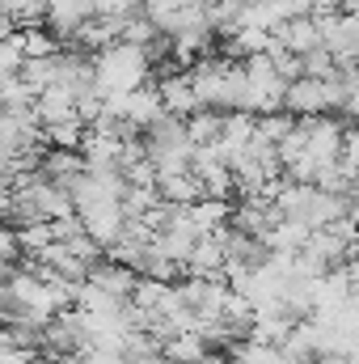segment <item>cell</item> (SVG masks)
<instances>
[{
	"instance_id": "1",
	"label": "cell",
	"mask_w": 359,
	"mask_h": 364,
	"mask_svg": "<svg viewBox=\"0 0 359 364\" xmlns=\"http://www.w3.org/2000/svg\"><path fill=\"white\" fill-rule=\"evenodd\" d=\"M186 77H190L194 97H199V110L245 114V68H241V60L207 55V60H199Z\"/></svg>"
},
{
	"instance_id": "2",
	"label": "cell",
	"mask_w": 359,
	"mask_h": 364,
	"mask_svg": "<svg viewBox=\"0 0 359 364\" xmlns=\"http://www.w3.org/2000/svg\"><path fill=\"white\" fill-rule=\"evenodd\" d=\"M140 149L148 157V166L157 170V178H174V174H190V157H194V144H190V132H186V119L174 114H157L144 132H140Z\"/></svg>"
},
{
	"instance_id": "3",
	"label": "cell",
	"mask_w": 359,
	"mask_h": 364,
	"mask_svg": "<svg viewBox=\"0 0 359 364\" xmlns=\"http://www.w3.org/2000/svg\"><path fill=\"white\" fill-rule=\"evenodd\" d=\"M93 77H97V93L123 97V93L144 90V81L153 77V64L144 55V47H127V43H110L93 55Z\"/></svg>"
},
{
	"instance_id": "4",
	"label": "cell",
	"mask_w": 359,
	"mask_h": 364,
	"mask_svg": "<svg viewBox=\"0 0 359 364\" xmlns=\"http://www.w3.org/2000/svg\"><path fill=\"white\" fill-rule=\"evenodd\" d=\"M283 110L292 119H326L330 110H343V85L338 77L330 81H313V77H296L283 93Z\"/></svg>"
},
{
	"instance_id": "5",
	"label": "cell",
	"mask_w": 359,
	"mask_h": 364,
	"mask_svg": "<svg viewBox=\"0 0 359 364\" xmlns=\"http://www.w3.org/2000/svg\"><path fill=\"white\" fill-rule=\"evenodd\" d=\"M93 17H97V9H93V0H51L47 4V17H43V26H47V34L55 38V43H77L81 38V30L89 26Z\"/></svg>"
},
{
	"instance_id": "6",
	"label": "cell",
	"mask_w": 359,
	"mask_h": 364,
	"mask_svg": "<svg viewBox=\"0 0 359 364\" xmlns=\"http://www.w3.org/2000/svg\"><path fill=\"white\" fill-rule=\"evenodd\" d=\"M275 47L287 51V55H309L321 47V30H317V17L313 13H300V17H287L279 30H275Z\"/></svg>"
},
{
	"instance_id": "7",
	"label": "cell",
	"mask_w": 359,
	"mask_h": 364,
	"mask_svg": "<svg viewBox=\"0 0 359 364\" xmlns=\"http://www.w3.org/2000/svg\"><path fill=\"white\" fill-rule=\"evenodd\" d=\"M153 90H157V97H161V110H165V114H174V119L199 114V97H194V90H190V77H186V73H165Z\"/></svg>"
},
{
	"instance_id": "8",
	"label": "cell",
	"mask_w": 359,
	"mask_h": 364,
	"mask_svg": "<svg viewBox=\"0 0 359 364\" xmlns=\"http://www.w3.org/2000/svg\"><path fill=\"white\" fill-rule=\"evenodd\" d=\"M309 237H313V229H304V225L279 216V220L270 225V233L263 237V246H267L270 255H279V259H296V255L309 246Z\"/></svg>"
},
{
	"instance_id": "9",
	"label": "cell",
	"mask_w": 359,
	"mask_h": 364,
	"mask_svg": "<svg viewBox=\"0 0 359 364\" xmlns=\"http://www.w3.org/2000/svg\"><path fill=\"white\" fill-rule=\"evenodd\" d=\"M85 279H89L93 288H101L106 296H114V301H131V292H136V279H140V275L131 272V267H118V263H97Z\"/></svg>"
},
{
	"instance_id": "10",
	"label": "cell",
	"mask_w": 359,
	"mask_h": 364,
	"mask_svg": "<svg viewBox=\"0 0 359 364\" xmlns=\"http://www.w3.org/2000/svg\"><path fill=\"white\" fill-rule=\"evenodd\" d=\"M161 352H165L174 364H203L207 356H216L199 331H182V335H174L170 343H161Z\"/></svg>"
},
{
	"instance_id": "11",
	"label": "cell",
	"mask_w": 359,
	"mask_h": 364,
	"mask_svg": "<svg viewBox=\"0 0 359 364\" xmlns=\"http://www.w3.org/2000/svg\"><path fill=\"white\" fill-rule=\"evenodd\" d=\"M157 195L170 208H190V203L203 199V186H199L194 174H174V178H157Z\"/></svg>"
},
{
	"instance_id": "12",
	"label": "cell",
	"mask_w": 359,
	"mask_h": 364,
	"mask_svg": "<svg viewBox=\"0 0 359 364\" xmlns=\"http://www.w3.org/2000/svg\"><path fill=\"white\" fill-rule=\"evenodd\" d=\"M186 132H190V144L203 149V144H216L220 140V114L216 110H199L186 119Z\"/></svg>"
},
{
	"instance_id": "13",
	"label": "cell",
	"mask_w": 359,
	"mask_h": 364,
	"mask_svg": "<svg viewBox=\"0 0 359 364\" xmlns=\"http://www.w3.org/2000/svg\"><path fill=\"white\" fill-rule=\"evenodd\" d=\"M228 360H233V364H283V360H279V348L258 343V339H245V343H237V348L228 352Z\"/></svg>"
},
{
	"instance_id": "14",
	"label": "cell",
	"mask_w": 359,
	"mask_h": 364,
	"mask_svg": "<svg viewBox=\"0 0 359 364\" xmlns=\"http://www.w3.org/2000/svg\"><path fill=\"white\" fill-rule=\"evenodd\" d=\"M21 64H26V51H21V38L13 34L0 43V81H13L21 73Z\"/></svg>"
},
{
	"instance_id": "15",
	"label": "cell",
	"mask_w": 359,
	"mask_h": 364,
	"mask_svg": "<svg viewBox=\"0 0 359 364\" xmlns=\"http://www.w3.org/2000/svg\"><path fill=\"white\" fill-rule=\"evenodd\" d=\"M93 9H97V17H106V21H127V17L140 13V0H93Z\"/></svg>"
},
{
	"instance_id": "16",
	"label": "cell",
	"mask_w": 359,
	"mask_h": 364,
	"mask_svg": "<svg viewBox=\"0 0 359 364\" xmlns=\"http://www.w3.org/2000/svg\"><path fill=\"white\" fill-rule=\"evenodd\" d=\"M343 170H347V178L359 186V127H347V140H343Z\"/></svg>"
},
{
	"instance_id": "17",
	"label": "cell",
	"mask_w": 359,
	"mask_h": 364,
	"mask_svg": "<svg viewBox=\"0 0 359 364\" xmlns=\"http://www.w3.org/2000/svg\"><path fill=\"white\" fill-rule=\"evenodd\" d=\"M347 4H351V0H309L313 13H343Z\"/></svg>"
},
{
	"instance_id": "18",
	"label": "cell",
	"mask_w": 359,
	"mask_h": 364,
	"mask_svg": "<svg viewBox=\"0 0 359 364\" xmlns=\"http://www.w3.org/2000/svg\"><path fill=\"white\" fill-rule=\"evenodd\" d=\"M13 34H17V17L0 4V43H4V38H13Z\"/></svg>"
},
{
	"instance_id": "19",
	"label": "cell",
	"mask_w": 359,
	"mask_h": 364,
	"mask_svg": "<svg viewBox=\"0 0 359 364\" xmlns=\"http://www.w3.org/2000/svg\"><path fill=\"white\" fill-rule=\"evenodd\" d=\"M0 326H4V305H0Z\"/></svg>"
},
{
	"instance_id": "20",
	"label": "cell",
	"mask_w": 359,
	"mask_h": 364,
	"mask_svg": "<svg viewBox=\"0 0 359 364\" xmlns=\"http://www.w3.org/2000/svg\"><path fill=\"white\" fill-rule=\"evenodd\" d=\"M0 4H4V9H9V0H0Z\"/></svg>"
}]
</instances>
